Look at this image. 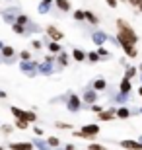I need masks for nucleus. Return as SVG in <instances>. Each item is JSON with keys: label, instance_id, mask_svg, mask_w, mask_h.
<instances>
[{"label": "nucleus", "instance_id": "49530a36", "mask_svg": "<svg viewBox=\"0 0 142 150\" xmlns=\"http://www.w3.org/2000/svg\"><path fill=\"white\" fill-rule=\"evenodd\" d=\"M140 2H142V0H126V4H131L132 8H138V6H140Z\"/></svg>", "mask_w": 142, "mask_h": 150}, {"label": "nucleus", "instance_id": "f03ea898", "mask_svg": "<svg viewBox=\"0 0 142 150\" xmlns=\"http://www.w3.org/2000/svg\"><path fill=\"white\" fill-rule=\"evenodd\" d=\"M99 133H101V127H99L97 123H86V125H82L80 131H76V129L72 131L74 139H84V140H90V142H92V139H95Z\"/></svg>", "mask_w": 142, "mask_h": 150}, {"label": "nucleus", "instance_id": "a878e982", "mask_svg": "<svg viewBox=\"0 0 142 150\" xmlns=\"http://www.w3.org/2000/svg\"><path fill=\"white\" fill-rule=\"evenodd\" d=\"M31 22H33V20L29 18V14H23V12H20V14H18V18H16V23H20V25H25V28H28Z\"/></svg>", "mask_w": 142, "mask_h": 150}, {"label": "nucleus", "instance_id": "bb28decb", "mask_svg": "<svg viewBox=\"0 0 142 150\" xmlns=\"http://www.w3.org/2000/svg\"><path fill=\"white\" fill-rule=\"evenodd\" d=\"M136 74H138V67H134V64H129V67L125 68V74H123V78H129V80H132Z\"/></svg>", "mask_w": 142, "mask_h": 150}, {"label": "nucleus", "instance_id": "6e6d98bb", "mask_svg": "<svg viewBox=\"0 0 142 150\" xmlns=\"http://www.w3.org/2000/svg\"><path fill=\"white\" fill-rule=\"evenodd\" d=\"M136 140H138V142H142V134H140V137H138V139H136Z\"/></svg>", "mask_w": 142, "mask_h": 150}, {"label": "nucleus", "instance_id": "58836bf2", "mask_svg": "<svg viewBox=\"0 0 142 150\" xmlns=\"http://www.w3.org/2000/svg\"><path fill=\"white\" fill-rule=\"evenodd\" d=\"M55 129H60V131H74V125H72V123L57 121V123H55Z\"/></svg>", "mask_w": 142, "mask_h": 150}, {"label": "nucleus", "instance_id": "2f4dec72", "mask_svg": "<svg viewBox=\"0 0 142 150\" xmlns=\"http://www.w3.org/2000/svg\"><path fill=\"white\" fill-rule=\"evenodd\" d=\"M33 33H45V29L41 28V25H37L35 22H31L28 25V35H33Z\"/></svg>", "mask_w": 142, "mask_h": 150}, {"label": "nucleus", "instance_id": "1a4fd4ad", "mask_svg": "<svg viewBox=\"0 0 142 150\" xmlns=\"http://www.w3.org/2000/svg\"><path fill=\"white\" fill-rule=\"evenodd\" d=\"M97 121L99 123H105V121H113V119H117V105H109L105 107L101 113H97Z\"/></svg>", "mask_w": 142, "mask_h": 150}, {"label": "nucleus", "instance_id": "864d4df0", "mask_svg": "<svg viewBox=\"0 0 142 150\" xmlns=\"http://www.w3.org/2000/svg\"><path fill=\"white\" fill-rule=\"evenodd\" d=\"M43 2H47V4H53V6H55V0H43Z\"/></svg>", "mask_w": 142, "mask_h": 150}, {"label": "nucleus", "instance_id": "473e14b6", "mask_svg": "<svg viewBox=\"0 0 142 150\" xmlns=\"http://www.w3.org/2000/svg\"><path fill=\"white\" fill-rule=\"evenodd\" d=\"M45 140H47V144H49L53 150H55V148H60V146H62V142H60L59 137H47Z\"/></svg>", "mask_w": 142, "mask_h": 150}, {"label": "nucleus", "instance_id": "7c9ffc66", "mask_svg": "<svg viewBox=\"0 0 142 150\" xmlns=\"http://www.w3.org/2000/svg\"><path fill=\"white\" fill-rule=\"evenodd\" d=\"M18 59L20 61H33V51L31 49H23L18 53Z\"/></svg>", "mask_w": 142, "mask_h": 150}, {"label": "nucleus", "instance_id": "a18cd8bd", "mask_svg": "<svg viewBox=\"0 0 142 150\" xmlns=\"http://www.w3.org/2000/svg\"><path fill=\"white\" fill-rule=\"evenodd\" d=\"M105 4L109 6L111 10H115V8H117V6H119V0H105Z\"/></svg>", "mask_w": 142, "mask_h": 150}, {"label": "nucleus", "instance_id": "ddd939ff", "mask_svg": "<svg viewBox=\"0 0 142 150\" xmlns=\"http://www.w3.org/2000/svg\"><path fill=\"white\" fill-rule=\"evenodd\" d=\"M117 144H119L121 148H125V150H142V142H138L136 139H123V140H119Z\"/></svg>", "mask_w": 142, "mask_h": 150}, {"label": "nucleus", "instance_id": "9d476101", "mask_svg": "<svg viewBox=\"0 0 142 150\" xmlns=\"http://www.w3.org/2000/svg\"><path fill=\"white\" fill-rule=\"evenodd\" d=\"M55 72H59L55 62H47V61H39V76H53Z\"/></svg>", "mask_w": 142, "mask_h": 150}, {"label": "nucleus", "instance_id": "680f3d73", "mask_svg": "<svg viewBox=\"0 0 142 150\" xmlns=\"http://www.w3.org/2000/svg\"><path fill=\"white\" fill-rule=\"evenodd\" d=\"M0 125H2V121H0Z\"/></svg>", "mask_w": 142, "mask_h": 150}, {"label": "nucleus", "instance_id": "79ce46f5", "mask_svg": "<svg viewBox=\"0 0 142 150\" xmlns=\"http://www.w3.org/2000/svg\"><path fill=\"white\" fill-rule=\"evenodd\" d=\"M86 150H109V148H107L105 144H101V142H93V140H92V142L88 144Z\"/></svg>", "mask_w": 142, "mask_h": 150}, {"label": "nucleus", "instance_id": "39448f33", "mask_svg": "<svg viewBox=\"0 0 142 150\" xmlns=\"http://www.w3.org/2000/svg\"><path fill=\"white\" fill-rule=\"evenodd\" d=\"M64 105H66V111L68 113H80L82 107H84V101H82V98H80L76 92L70 90V96H68V100H66Z\"/></svg>", "mask_w": 142, "mask_h": 150}, {"label": "nucleus", "instance_id": "2eb2a0df", "mask_svg": "<svg viewBox=\"0 0 142 150\" xmlns=\"http://www.w3.org/2000/svg\"><path fill=\"white\" fill-rule=\"evenodd\" d=\"M0 59H18V53L14 49V45H4V49L0 51Z\"/></svg>", "mask_w": 142, "mask_h": 150}, {"label": "nucleus", "instance_id": "a211bd4d", "mask_svg": "<svg viewBox=\"0 0 142 150\" xmlns=\"http://www.w3.org/2000/svg\"><path fill=\"white\" fill-rule=\"evenodd\" d=\"M121 49H123V53H125L126 59H136L138 57V47L136 45H123Z\"/></svg>", "mask_w": 142, "mask_h": 150}, {"label": "nucleus", "instance_id": "6e6552de", "mask_svg": "<svg viewBox=\"0 0 142 150\" xmlns=\"http://www.w3.org/2000/svg\"><path fill=\"white\" fill-rule=\"evenodd\" d=\"M97 100H99V92H95V90L90 86L88 90H84V94H82V101H84V107H82V109H88L90 105L97 103Z\"/></svg>", "mask_w": 142, "mask_h": 150}, {"label": "nucleus", "instance_id": "a19ab883", "mask_svg": "<svg viewBox=\"0 0 142 150\" xmlns=\"http://www.w3.org/2000/svg\"><path fill=\"white\" fill-rule=\"evenodd\" d=\"M68 96H70V90H68V92H64L62 96H59V98H53V100H51V103H66Z\"/></svg>", "mask_w": 142, "mask_h": 150}, {"label": "nucleus", "instance_id": "393cba45", "mask_svg": "<svg viewBox=\"0 0 142 150\" xmlns=\"http://www.w3.org/2000/svg\"><path fill=\"white\" fill-rule=\"evenodd\" d=\"M51 10H53V4H47V2H39L37 6V14H41V16H47V14H51Z\"/></svg>", "mask_w": 142, "mask_h": 150}, {"label": "nucleus", "instance_id": "ea45409f", "mask_svg": "<svg viewBox=\"0 0 142 150\" xmlns=\"http://www.w3.org/2000/svg\"><path fill=\"white\" fill-rule=\"evenodd\" d=\"M97 53H99V57H101V61L111 59V51L107 49V47H97Z\"/></svg>", "mask_w": 142, "mask_h": 150}, {"label": "nucleus", "instance_id": "b1692460", "mask_svg": "<svg viewBox=\"0 0 142 150\" xmlns=\"http://www.w3.org/2000/svg\"><path fill=\"white\" fill-rule=\"evenodd\" d=\"M86 22L90 23V25H93V28H97V25H99V22H101V20H99V18L95 16V14H93L92 10H86Z\"/></svg>", "mask_w": 142, "mask_h": 150}, {"label": "nucleus", "instance_id": "0eeeda50", "mask_svg": "<svg viewBox=\"0 0 142 150\" xmlns=\"http://www.w3.org/2000/svg\"><path fill=\"white\" fill-rule=\"evenodd\" d=\"M20 8H14V6H10V8H4V10L0 12V18H2V22L8 23V25H14L16 23V18L18 14H20Z\"/></svg>", "mask_w": 142, "mask_h": 150}, {"label": "nucleus", "instance_id": "7ed1b4c3", "mask_svg": "<svg viewBox=\"0 0 142 150\" xmlns=\"http://www.w3.org/2000/svg\"><path fill=\"white\" fill-rule=\"evenodd\" d=\"M107 41H111L115 47H121L119 41H117V37L109 35L107 31H103V29H93V31H92V43L95 45V47H103Z\"/></svg>", "mask_w": 142, "mask_h": 150}, {"label": "nucleus", "instance_id": "412c9836", "mask_svg": "<svg viewBox=\"0 0 142 150\" xmlns=\"http://www.w3.org/2000/svg\"><path fill=\"white\" fill-rule=\"evenodd\" d=\"M90 86H92L95 92H105V90H107V80H105V78H95Z\"/></svg>", "mask_w": 142, "mask_h": 150}, {"label": "nucleus", "instance_id": "052dcab7", "mask_svg": "<svg viewBox=\"0 0 142 150\" xmlns=\"http://www.w3.org/2000/svg\"><path fill=\"white\" fill-rule=\"evenodd\" d=\"M0 64H2V59H0Z\"/></svg>", "mask_w": 142, "mask_h": 150}, {"label": "nucleus", "instance_id": "4d7b16f0", "mask_svg": "<svg viewBox=\"0 0 142 150\" xmlns=\"http://www.w3.org/2000/svg\"><path fill=\"white\" fill-rule=\"evenodd\" d=\"M138 78H140V84H142V72H140V76H138Z\"/></svg>", "mask_w": 142, "mask_h": 150}, {"label": "nucleus", "instance_id": "13d9d810", "mask_svg": "<svg viewBox=\"0 0 142 150\" xmlns=\"http://www.w3.org/2000/svg\"><path fill=\"white\" fill-rule=\"evenodd\" d=\"M0 150H6V148H4V146H2V144H0Z\"/></svg>", "mask_w": 142, "mask_h": 150}, {"label": "nucleus", "instance_id": "20e7f679", "mask_svg": "<svg viewBox=\"0 0 142 150\" xmlns=\"http://www.w3.org/2000/svg\"><path fill=\"white\" fill-rule=\"evenodd\" d=\"M18 68L22 70L23 76H28V78L39 76V61H20Z\"/></svg>", "mask_w": 142, "mask_h": 150}, {"label": "nucleus", "instance_id": "09e8293b", "mask_svg": "<svg viewBox=\"0 0 142 150\" xmlns=\"http://www.w3.org/2000/svg\"><path fill=\"white\" fill-rule=\"evenodd\" d=\"M62 148H64V150H76V144L68 142V144H62Z\"/></svg>", "mask_w": 142, "mask_h": 150}, {"label": "nucleus", "instance_id": "8fccbe9b", "mask_svg": "<svg viewBox=\"0 0 142 150\" xmlns=\"http://www.w3.org/2000/svg\"><path fill=\"white\" fill-rule=\"evenodd\" d=\"M8 98V92H4V90H0V100H6Z\"/></svg>", "mask_w": 142, "mask_h": 150}, {"label": "nucleus", "instance_id": "dca6fc26", "mask_svg": "<svg viewBox=\"0 0 142 150\" xmlns=\"http://www.w3.org/2000/svg\"><path fill=\"white\" fill-rule=\"evenodd\" d=\"M70 57H72V61H76V62H86L88 61V53L84 49H72V53H70Z\"/></svg>", "mask_w": 142, "mask_h": 150}, {"label": "nucleus", "instance_id": "e433bc0d", "mask_svg": "<svg viewBox=\"0 0 142 150\" xmlns=\"http://www.w3.org/2000/svg\"><path fill=\"white\" fill-rule=\"evenodd\" d=\"M72 18H74L76 22H86V10L76 8V10H74V14H72Z\"/></svg>", "mask_w": 142, "mask_h": 150}, {"label": "nucleus", "instance_id": "c9c22d12", "mask_svg": "<svg viewBox=\"0 0 142 150\" xmlns=\"http://www.w3.org/2000/svg\"><path fill=\"white\" fill-rule=\"evenodd\" d=\"M14 129H16V127H14V123H12V125H10V123H2V125H0V133L8 137L10 133H14Z\"/></svg>", "mask_w": 142, "mask_h": 150}, {"label": "nucleus", "instance_id": "c03bdc74", "mask_svg": "<svg viewBox=\"0 0 142 150\" xmlns=\"http://www.w3.org/2000/svg\"><path fill=\"white\" fill-rule=\"evenodd\" d=\"M33 134L35 137H45V131L41 127H37V125H33Z\"/></svg>", "mask_w": 142, "mask_h": 150}, {"label": "nucleus", "instance_id": "5fc2aeb1", "mask_svg": "<svg viewBox=\"0 0 142 150\" xmlns=\"http://www.w3.org/2000/svg\"><path fill=\"white\" fill-rule=\"evenodd\" d=\"M4 45H6V43H4V41H2V39H0V51L4 49Z\"/></svg>", "mask_w": 142, "mask_h": 150}, {"label": "nucleus", "instance_id": "72a5a7b5", "mask_svg": "<svg viewBox=\"0 0 142 150\" xmlns=\"http://www.w3.org/2000/svg\"><path fill=\"white\" fill-rule=\"evenodd\" d=\"M29 45H31V51H43V47H47L43 39H31Z\"/></svg>", "mask_w": 142, "mask_h": 150}, {"label": "nucleus", "instance_id": "4468645a", "mask_svg": "<svg viewBox=\"0 0 142 150\" xmlns=\"http://www.w3.org/2000/svg\"><path fill=\"white\" fill-rule=\"evenodd\" d=\"M10 150H35L31 140H16V142H8Z\"/></svg>", "mask_w": 142, "mask_h": 150}, {"label": "nucleus", "instance_id": "9b49d317", "mask_svg": "<svg viewBox=\"0 0 142 150\" xmlns=\"http://www.w3.org/2000/svg\"><path fill=\"white\" fill-rule=\"evenodd\" d=\"M70 62H72V57H70L68 51H60L59 55H57V68H59V72L64 70V68H68Z\"/></svg>", "mask_w": 142, "mask_h": 150}, {"label": "nucleus", "instance_id": "603ef678", "mask_svg": "<svg viewBox=\"0 0 142 150\" xmlns=\"http://www.w3.org/2000/svg\"><path fill=\"white\" fill-rule=\"evenodd\" d=\"M138 98H142V84L138 86Z\"/></svg>", "mask_w": 142, "mask_h": 150}, {"label": "nucleus", "instance_id": "cd10ccee", "mask_svg": "<svg viewBox=\"0 0 142 150\" xmlns=\"http://www.w3.org/2000/svg\"><path fill=\"white\" fill-rule=\"evenodd\" d=\"M88 62H92V64H97V62H101V57H99L97 49L88 51Z\"/></svg>", "mask_w": 142, "mask_h": 150}, {"label": "nucleus", "instance_id": "6ab92c4d", "mask_svg": "<svg viewBox=\"0 0 142 150\" xmlns=\"http://www.w3.org/2000/svg\"><path fill=\"white\" fill-rule=\"evenodd\" d=\"M132 117V109L129 105H119L117 107V119H129Z\"/></svg>", "mask_w": 142, "mask_h": 150}, {"label": "nucleus", "instance_id": "f8f14e48", "mask_svg": "<svg viewBox=\"0 0 142 150\" xmlns=\"http://www.w3.org/2000/svg\"><path fill=\"white\" fill-rule=\"evenodd\" d=\"M45 35H47L51 41H59V43L64 39V33H62L57 25H47V28H45Z\"/></svg>", "mask_w": 142, "mask_h": 150}, {"label": "nucleus", "instance_id": "c756f323", "mask_svg": "<svg viewBox=\"0 0 142 150\" xmlns=\"http://www.w3.org/2000/svg\"><path fill=\"white\" fill-rule=\"evenodd\" d=\"M10 113L14 119H23V113H25V109H22V107L18 105H10Z\"/></svg>", "mask_w": 142, "mask_h": 150}, {"label": "nucleus", "instance_id": "5701e85b", "mask_svg": "<svg viewBox=\"0 0 142 150\" xmlns=\"http://www.w3.org/2000/svg\"><path fill=\"white\" fill-rule=\"evenodd\" d=\"M47 51H49L51 55H59L60 51H64V49H62V45H60L59 41H49V43H47Z\"/></svg>", "mask_w": 142, "mask_h": 150}, {"label": "nucleus", "instance_id": "4c0bfd02", "mask_svg": "<svg viewBox=\"0 0 142 150\" xmlns=\"http://www.w3.org/2000/svg\"><path fill=\"white\" fill-rule=\"evenodd\" d=\"M29 125H31V123L23 121V119H16V123H14V127H16L18 131H28V129H29Z\"/></svg>", "mask_w": 142, "mask_h": 150}, {"label": "nucleus", "instance_id": "de8ad7c7", "mask_svg": "<svg viewBox=\"0 0 142 150\" xmlns=\"http://www.w3.org/2000/svg\"><path fill=\"white\" fill-rule=\"evenodd\" d=\"M16 61H18V59H4V61H2V64H8V67H12V64H16Z\"/></svg>", "mask_w": 142, "mask_h": 150}, {"label": "nucleus", "instance_id": "f3484780", "mask_svg": "<svg viewBox=\"0 0 142 150\" xmlns=\"http://www.w3.org/2000/svg\"><path fill=\"white\" fill-rule=\"evenodd\" d=\"M55 8H57L59 12H62V14H68V12H72L70 0H55Z\"/></svg>", "mask_w": 142, "mask_h": 150}, {"label": "nucleus", "instance_id": "3c124183", "mask_svg": "<svg viewBox=\"0 0 142 150\" xmlns=\"http://www.w3.org/2000/svg\"><path fill=\"white\" fill-rule=\"evenodd\" d=\"M132 115H142V107H138V109H132Z\"/></svg>", "mask_w": 142, "mask_h": 150}, {"label": "nucleus", "instance_id": "37998d69", "mask_svg": "<svg viewBox=\"0 0 142 150\" xmlns=\"http://www.w3.org/2000/svg\"><path fill=\"white\" fill-rule=\"evenodd\" d=\"M105 107H107V105H101V103H93V105H90V107H88V111H92V113H95V115H97V113H101V111H103Z\"/></svg>", "mask_w": 142, "mask_h": 150}, {"label": "nucleus", "instance_id": "aec40b11", "mask_svg": "<svg viewBox=\"0 0 142 150\" xmlns=\"http://www.w3.org/2000/svg\"><path fill=\"white\" fill-rule=\"evenodd\" d=\"M31 142H33V146H35V150H53L49 144H47V140H43L41 137H33Z\"/></svg>", "mask_w": 142, "mask_h": 150}, {"label": "nucleus", "instance_id": "bf43d9fd", "mask_svg": "<svg viewBox=\"0 0 142 150\" xmlns=\"http://www.w3.org/2000/svg\"><path fill=\"white\" fill-rule=\"evenodd\" d=\"M55 150H64V148H62V146H60V148H55Z\"/></svg>", "mask_w": 142, "mask_h": 150}, {"label": "nucleus", "instance_id": "423d86ee", "mask_svg": "<svg viewBox=\"0 0 142 150\" xmlns=\"http://www.w3.org/2000/svg\"><path fill=\"white\" fill-rule=\"evenodd\" d=\"M131 100H132V94H125V92H111L109 94V103L111 105H129L131 103Z\"/></svg>", "mask_w": 142, "mask_h": 150}, {"label": "nucleus", "instance_id": "c85d7f7f", "mask_svg": "<svg viewBox=\"0 0 142 150\" xmlns=\"http://www.w3.org/2000/svg\"><path fill=\"white\" fill-rule=\"evenodd\" d=\"M23 121H28V123H37V113L33 111V109H25V113H23Z\"/></svg>", "mask_w": 142, "mask_h": 150}, {"label": "nucleus", "instance_id": "f257e3e1", "mask_svg": "<svg viewBox=\"0 0 142 150\" xmlns=\"http://www.w3.org/2000/svg\"><path fill=\"white\" fill-rule=\"evenodd\" d=\"M115 25H117V41H119L121 47H123V45H136V43H138V33H136V29L132 28V25L126 22V20H123V18H117Z\"/></svg>", "mask_w": 142, "mask_h": 150}, {"label": "nucleus", "instance_id": "4be33fe9", "mask_svg": "<svg viewBox=\"0 0 142 150\" xmlns=\"http://www.w3.org/2000/svg\"><path fill=\"white\" fill-rule=\"evenodd\" d=\"M119 92L132 94V80H129V78H121V82H119Z\"/></svg>", "mask_w": 142, "mask_h": 150}, {"label": "nucleus", "instance_id": "f704fd0d", "mask_svg": "<svg viewBox=\"0 0 142 150\" xmlns=\"http://www.w3.org/2000/svg\"><path fill=\"white\" fill-rule=\"evenodd\" d=\"M12 28V31L16 35H28V28L25 25H20V23H14V25H10Z\"/></svg>", "mask_w": 142, "mask_h": 150}]
</instances>
